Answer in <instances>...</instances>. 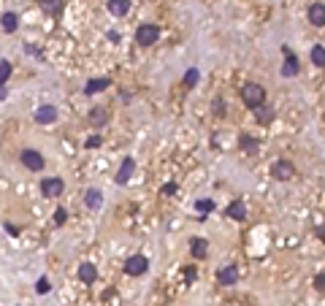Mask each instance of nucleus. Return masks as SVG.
Listing matches in <instances>:
<instances>
[{"label":"nucleus","instance_id":"obj_1","mask_svg":"<svg viewBox=\"0 0 325 306\" xmlns=\"http://www.w3.org/2000/svg\"><path fill=\"white\" fill-rule=\"evenodd\" d=\"M241 98L250 109H260L263 103H266V89H263L257 82H250V84L241 87Z\"/></svg>","mask_w":325,"mask_h":306},{"label":"nucleus","instance_id":"obj_2","mask_svg":"<svg viewBox=\"0 0 325 306\" xmlns=\"http://www.w3.org/2000/svg\"><path fill=\"white\" fill-rule=\"evenodd\" d=\"M157 38H160V27L157 24H141L136 30V44L139 46H155Z\"/></svg>","mask_w":325,"mask_h":306},{"label":"nucleus","instance_id":"obj_3","mask_svg":"<svg viewBox=\"0 0 325 306\" xmlns=\"http://www.w3.org/2000/svg\"><path fill=\"white\" fill-rule=\"evenodd\" d=\"M271 176L277 179V182H290V179L296 176V165H293L290 160H277V163L271 165Z\"/></svg>","mask_w":325,"mask_h":306},{"label":"nucleus","instance_id":"obj_4","mask_svg":"<svg viewBox=\"0 0 325 306\" xmlns=\"http://www.w3.org/2000/svg\"><path fill=\"white\" fill-rule=\"evenodd\" d=\"M146 268H149V260L144 255H133V258L125 260V274L128 277H141V274H146Z\"/></svg>","mask_w":325,"mask_h":306},{"label":"nucleus","instance_id":"obj_5","mask_svg":"<svg viewBox=\"0 0 325 306\" xmlns=\"http://www.w3.org/2000/svg\"><path fill=\"white\" fill-rule=\"evenodd\" d=\"M63 179L60 176H46L44 182H41V195L44 198H60V193H63Z\"/></svg>","mask_w":325,"mask_h":306},{"label":"nucleus","instance_id":"obj_6","mask_svg":"<svg viewBox=\"0 0 325 306\" xmlns=\"http://www.w3.org/2000/svg\"><path fill=\"white\" fill-rule=\"evenodd\" d=\"M22 165L27 168V171H41L46 163H44V157H41L38 149H24L22 152Z\"/></svg>","mask_w":325,"mask_h":306},{"label":"nucleus","instance_id":"obj_7","mask_svg":"<svg viewBox=\"0 0 325 306\" xmlns=\"http://www.w3.org/2000/svg\"><path fill=\"white\" fill-rule=\"evenodd\" d=\"M33 119L38 125H52V122H57V109L49 106V103H44V106H38V111L33 114Z\"/></svg>","mask_w":325,"mask_h":306},{"label":"nucleus","instance_id":"obj_8","mask_svg":"<svg viewBox=\"0 0 325 306\" xmlns=\"http://www.w3.org/2000/svg\"><path fill=\"white\" fill-rule=\"evenodd\" d=\"M133 171H136V160H133V157H125V160H122V165H119V171H116V176H114V182H116V184L130 182Z\"/></svg>","mask_w":325,"mask_h":306},{"label":"nucleus","instance_id":"obj_9","mask_svg":"<svg viewBox=\"0 0 325 306\" xmlns=\"http://www.w3.org/2000/svg\"><path fill=\"white\" fill-rule=\"evenodd\" d=\"M217 282L222 284V287H231V284L238 282V268L236 265H225V268H220V274H217Z\"/></svg>","mask_w":325,"mask_h":306},{"label":"nucleus","instance_id":"obj_10","mask_svg":"<svg viewBox=\"0 0 325 306\" xmlns=\"http://www.w3.org/2000/svg\"><path fill=\"white\" fill-rule=\"evenodd\" d=\"M225 214L231 219H238V222H241V219H247V203H244L241 198L231 200V203H228V209H225Z\"/></svg>","mask_w":325,"mask_h":306},{"label":"nucleus","instance_id":"obj_11","mask_svg":"<svg viewBox=\"0 0 325 306\" xmlns=\"http://www.w3.org/2000/svg\"><path fill=\"white\" fill-rule=\"evenodd\" d=\"M309 22L314 27H325V3H312L309 6Z\"/></svg>","mask_w":325,"mask_h":306},{"label":"nucleus","instance_id":"obj_12","mask_svg":"<svg viewBox=\"0 0 325 306\" xmlns=\"http://www.w3.org/2000/svg\"><path fill=\"white\" fill-rule=\"evenodd\" d=\"M79 279H81V284H95L98 282V268H95L93 263H81L79 265Z\"/></svg>","mask_w":325,"mask_h":306},{"label":"nucleus","instance_id":"obj_13","mask_svg":"<svg viewBox=\"0 0 325 306\" xmlns=\"http://www.w3.org/2000/svg\"><path fill=\"white\" fill-rule=\"evenodd\" d=\"M190 252H192V258H195V260H203V258H206V252H209V241L201 239V236H195V239L190 241Z\"/></svg>","mask_w":325,"mask_h":306},{"label":"nucleus","instance_id":"obj_14","mask_svg":"<svg viewBox=\"0 0 325 306\" xmlns=\"http://www.w3.org/2000/svg\"><path fill=\"white\" fill-rule=\"evenodd\" d=\"M284 65H282V76H296L298 73V60H296V54H290V49L284 46Z\"/></svg>","mask_w":325,"mask_h":306},{"label":"nucleus","instance_id":"obj_15","mask_svg":"<svg viewBox=\"0 0 325 306\" xmlns=\"http://www.w3.org/2000/svg\"><path fill=\"white\" fill-rule=\"evenodd\" d=\"M84 203H87V209H100L103 206V193L95 187H90L87 193H84Z\"/></svg>","mask_w":325,"mask_h":306},{"label":"nucleus","instance_id":"obj_16","mask_svg":"<svg viewBox=\"0 0 325 306\" xmlns=\"http://www.w3.org/2000/svg\"><path fill=\"white\" fill-rule=\"evenodd\" d=\"M106 87H111V79H106V76L90 79L87 87H84V92H87V95H95V92H100V89H106Z\"/></svg>","mask_w":325,"mask_h":306},{"label":"nucleus","instance_id":"obj_17","mask_svg":"<svg viewBox=\"0 0 325 306\" xmlns=\"http://www.w3.org/2000/svg\"><path fill=\"white\" fill-rule=\"evenodd\" d=\"M0 27L6 30V33H14V30L19 27V17H17V14H11V11H6L3 17H0Z\"/></svg>","mask_w":325,"mask_h":306},{"label":"nucleus","instance_id":"obj_18","mask_svg":"<svg viewBox=\"0 0 325 306\" xmlns=\"http://www.w3.org/2000/svg\"><path fill=\"white\" fill-rule=\"evenodd\" d=\"M109 11L114 17H125L130 11V0H109Z\"/></svg>","mask_w":325,"mask_h":306},{"label":"nucleus","instance_id":"obj_19","mask_svg":"<svg viewBox=\"0 0 325 306\" xmlns=\"http://www.w3.org/2000/svg\"><path fill=\"white\" fill-rule=\"evenodd\" d=\"M312 63H314V68H325V46L314 44V49H312Z\"/></svg>","mask_w":325,"mask_h":306},{"label":"nucleus","instance_id":"obj_20","mask_svg":"<svg viewBox=\"0 0 325 306\" xmlns=\"http://www.w3.org/2000/svg\"><path fill=\"white\" fill-rule=\"evenodd\" d=\"M255 119L260 125H268V122H274V109H268V106H260L255 111Z\"/></svg>","mask_w":325,"mask_h":306},{"label":"nucleus","instance_id":"obj_21","mask_svg":"<svg viewBox=\"0 0 325 306\" xmlns=\"http://www.w3.org/2000/svg\"><path fill=\"white\" fill-rule=\"evenodd\" d=\"M90 122L93 125H106L109 122V111H106V109H93V111H90Z\"/></svg>","mask_w":325,"mask_h":306},{"label":"nucleus","instance_id":"obj_22","mask_svg":"<svg viewBox=\"0 0 325 306\" xmlns=\"http://www.w3.org/2000/svg\"><path fill=\"white\" fill-rule=\"evenodd\" d=\"M41 8L46 14H60L63 11V0H41Z\"/></svg>","mask_w":325,"mask_h":306},{"label":"nucleus","instance_id":"obj_23","mask_svg":"<svg viewBox=\"0 0 325 306\" xmlns=\"http://www.w3.org/2000/svg\"><path fill=\"white\" fill-rule=\"evenodd\" d=\"M238 144H241V149H244V152L257 154V141H255V138H250V135H241V138H238Z\"/></svg>","mask_w":325,"mask_h":306},{"label":"nucleus","instance_id":"obj_24","mask_svg":"<svg viewBox=\"0 0 325 306\" xmlns=\"http://www.w3.org/2000/svg\"><path fill=\"white\" fill-rule=\"evenodd\" d=\"M11 79V63L8 60H0V84H6Z\"/></svg>","mask_w":325,"mask_h":306},{"label":"nucleus","instance_id":"obj_25","mask_svg":"<svg viewBox=\"0 0 325 306\" xmlns=\"http://www.w3.org/2000/svg\"><path fill=\"white\" fill-rule=\"evenodd\" d=\"M65 219H68V212H65L63 206H57V209H54V217H52V222L60 228V225H65Z\"/></svg>","mask_w":325,"mask_h":306},{"label":"nucleus","instance_id":"obj_26","mask_svg":"<svg viewBox=\"0 0 325 306\" xmlns=\"http://www.w3.org/2000/svg\"><path fill=\"white\" fill-rule=\"evenodd\" d=\"M195 84H198V68H190L185 73V87H195Z\"/></svg>","mask_w":325,"mask_h":306},{"label":"nucleus","instance_id":"obj_27","mask_svg":"<svg viewBox=\"0 0 325 306\" xmlns=\"http://www.w3.org/2000/svg\"><path fill=\"white\" fill-rule=\"evenodd\" d=\"M195 209H198V212H206V214H209L211 209H214V203H211V200H198Z\"/></svg>","mask_w":325,"mask_h":306},{"label":"nucleus","instance_id":"obj_28","mask_svg":"<svg viewBox=\"0 0 325 306\" xmlns=\"http://www.w3.org/2000/svg\"><path fill=\"white\" fill-rule=\"evenodd\" d=\"M314 287H317L320 293H325V274H317V277H314Z\"/></svg>","mask_w":325,"mask_h":306},{"label":"nucleus","instance_id":"obj_29","mask_svg":"<svg viewBox=\"0 0 325 306\" xmlns=\"http://www.w3.org/2000/svg\"><path fill=\"white\" fill-rule=\"evenodd\" d=\"M38 293H41V295L49 293V279H46V277H41V279H38Z\"/></svg>","mask_w":325,"mask_h":306},{"label":"nucleus","instance_id":"obj_30","mask_svg":"<svg viewBox=\"0 0 325 306\" xmlns=\"http://www.w3.org/2000/svg\"><path fill=\"white\" fill-rule=\"evenodd\" d=\"M214 111L220 114V117L225 114V103H222V98H217V100H214Z\"/></svg>","mask_w":325,"mask_h":306},{"label":"nucleus","instance_id":"obj_31","mask_svg":"<svg viewBox=\"0 0 325 306\" xmlns=\"http://www.w3.org/2000/svg\"><path fill=\"white\" fill-rule=\"evenodd\" d=\"M100 147V135H93V138H87V149H95Z\"/></svg>","mask_w":325,"mask_h":306},{"label":"nucleus","instance_id":"obj_32","mask_svg":"<svg viewBox=\"0 0 325 306\" xmlns=\"http://www.w3.org/2000/svg\"><path fill=\"white\" fill-rule=\"evenodd\" d=\"M162 193H165V195H174L176 193V184H165V187H162Z\"/></svg>","mask_w":325,"mask_h":306},{"label":"nucleus","instance_id":"obj_33","mask_svg":"<svg viewBox=\"0 0 325 306\" xmlns=\"http://www.w3.org/2000/svg\"><path fill=\"white\" fill-rule=\"evenodd\" d=\"M185 277H187V282H192V279H195V268H187Z\"/></svg>","mask_w":325,"mask_h":306},{"label":"nucleus","instance_id":"obj_34","mask_svg":"<svg viewBox=\"0 0 325 306\" xmlns=\"http://www.w3.org/2000/svg\"><path fill=\"white\" fill-rule=\"evenodd\" d=\"M0 100H6V87L0 84Z\"/></svg>","mask_w":325,"mask_h":306}]
</instances>
